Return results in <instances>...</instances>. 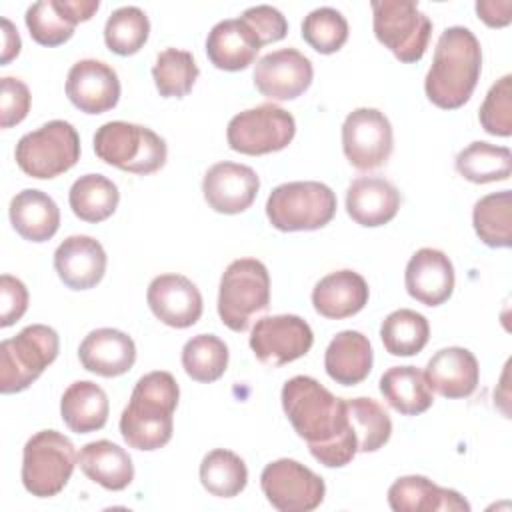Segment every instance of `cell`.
I'll use <instances>...</instances> for the list:
<instances>
[{
    "mask_svg": "<svg viewBox=\"0 0 512 512\" xmlns=\"http://www.w3.org/2000/svg\"><path fill=\"white\" fill-rule=\"evenodd\" d=\"M336 214V194L316 180L276 186L266 200V216L280 232H308L324 228Z\"/></svg>",
    "mask_w": 512,
    "mask_h": 512,
    "instance_id": "cell-5",
    "label": "cell"
},
{
    "mask_svg": "<svg viewBox=\"0 0 512 512\" xmlns=\"http://www.w3.org/2000/svg\"><path fill=\"white\" fill-rule=\"evenodd\" d=\"M476 14L484 24L492 28H502V26H508L512 20V2L510 0H478Z\"/></svg>",
    "mask_w": 512,
    "mask_h": 512,
    "instance_id": "cell-47",
    "label": "cell"
},
{
    "mask_svg": "<svg viewBox=\"0 0 512 512\" xmlns=\"http://www.w3.org/2000/svg\"><path fill=\"white\" fill-rule=\"evenodd\" d=\"M296 134L294 116L274 102L248 108L232 116L226 128L228 146L234 152L262 156L284 150Z\"/></svg>",
    "mask_w": 512,
    "mask_h": 512,
    "instance_id": "cell-11",
    "label": "cell"
},
{
    "mask_svg": "<svg viewBox=\"0 0 512 512\" xmlns=\"http://www.w3.org/2000/svg\"><path fill=\"white\" fill-rule=\"evenodd\" d=\"M198 74L200 70L194 56L178 48L162 50L152 66L156 90L164 98H184L192 90Z\"/></svg>",
    "mask_w": 512,
    "mask_h": 512,
    "instance_id": "cell-37",
    "label": "cell"
},
{
    "mask_svg": "<svg viewBox=\"0 0 512 512\" xmlns=\"http://www.w3.org/2000/svg\"><path fill=\"white\" fill-rule=\"evenodd\" d=\"M282 408L310 454L326 468H342L358 452L346 400L312 376H294L282 386Z\"/></svg>",
    "mask_w": 512,
    "mask_h": 512,
    "instance_id": "cell-1",
    "label": "cell"
},
{
    "mask_svg": "<svg viewBox=\"0 0 512 512\" xmlns=\"http://www.w3.org/2000/svg\"><path fill=\"white\" fill-rule=\"evenodd\" d=\"M78 358L84 370L114 378L126 374L136 362V346L134 340L116 328H96L78 348Z\"/></svg>",
    "mask_w": 512,
    "mask_h": 512,
    "instance_id": "cell-21",
    "label": "cell"
},
{
    "mask_svg": "<svg viewBox=\"0 0 512 512\" xmlns=\"http://www.w3.org/2000/svg\"><path fill=\"white\" fill-rule=\"evenodd\" d=\"M30 110L28 86L12 76L0 80V126L12 128L20 124Z\"/></svg>",
    "mask_w": 512,
    "mask_h": 512,
    "instance_id": "cell-44",
    "label": "cell"
},
{
    "mask_svg": "<svg viewBox=\"0 0 512 512\" xmlns=\"http://www.w3.org/2000/svg\"><path fill=\"white\" fill-rule=\"evenodd\" d=\"M374 362L370 340L358 330L338 332L324 354L326 374L342 386H354L368 378Z\"/></svg>",
    "mask_w": 512,
    "mask_h": 512,
    "instance_id": "cell-27",
    "label": "cell"
},
{
    "mask_svg": "<svg viewBox=\"0 0 512 512\" xmlns=\"http://www.w3.org/2000/svg\"><path fill=\"white\" fill-rule=\"evenodd\" d=\"M180 388L170 372L154 370L144 374L120 416V434L130 448L158 450L166 446L174 430V410Z\"/></svg>",
    "mask_w": 512,
    "mask_h": 512,
    "instance_id": "cell-3",
    "label": "cell"
},
{
    "mask_svg": "<svg viewBox=\"0 0 512 512\" xmlns=\"http://www.w3.org/2000/svg\"><path fill=\"white\" fill-rule=\"evenodd\" d=\"M110 404L106 392L90 380L72 382L60 400V416L76 434H90L104 428Z\"/></svg>",
    "mask_w": 512,
    "mask_h": 512,
    "instance_id": "cell-30",
    "label": "cell"
},
{
    "mask_svg": "<svg viewBox=\"0 0 512 512\" xmlns=\"http://www.w3.org/2000/svg\"><path fill=\"white\" fill-rule=\"evenodd\" d=\"M68 100L86 114L112 110L120 100V80L112 66L102 60L84 58L72 64L66 78Z\"/></svg>",
    "mask_w": 512,
    "mask_h": 512,
    "instance_id": "cell-16",
    "label": "cell"
},
{
    "mask_svg": "<svg viewBox=\"0 0 512 512\" xmlns=\"http://www.w3.org/2000/svg\"><path fill=\"white\" fill-rule=\"evenodd\" d=\"M314 334L310 324L296 314L260 318L250 334L254 356L268 366H284L310 352Z\"/></svg>",
    "mask_w": 512,
    "mask_h": 512,
    "instance_id": "cell-14",
    "label": "cell"
},
{
    "mask_svg": "<svg viewBox=\"0 0 512 512\" xmlns=\"http://www.w3.org/2000/svg\"><path fill=\"white\" fill-rule=\"evenodd\" d=\"M24 22L32 40L48 48L68 42L76 28V22H72V18L64 14L58 0L34 2L26 10Z\"/></svg>",
    "mask_w": 512,
    "mask_h": 512,
    "instance_id": "cell-41",
    "label": "cell"
},
{
    "mask_svg": "<svg viewBox=\"0 0 512 512\" xmlns=\"http://www.w3.org/2000/svg\"><path fill=\"white\" fill-rule=\"evenodd\" d=\"M146 300L152 314L172 328L194 326L202 316V294L182 274L156 276L148 286Z\"/></svg>",
    "mask_w": 512,
    "mask_h": 512,
    "instance_id": "cell-18",
    "label": "cell"
},
{
    "mask_svg": "<svg viewBox=\"0 0 512 512\" xmlns=\"http://www.w3.org/2000/svg\"><path fill=\"white\" fill-rule=\"evenodd\" d=\"M184 372L196 382H214L228 368V346L214 334H196L182 348Z\"/></svg>",
    "mask_w": 512,
    "mask_h": 512,
    "instance_id": "cell-38",
    "label": "cell"
},
{
    "mask_svg": "<svg viewBox=\"0 0 512 512\" xmlns=\"http://www.w3.org/2000/svg\"><path fill=\"white\" fill-rule=\"evenodd\" d=\"M482 128L492 136L508 138L512 134V76L506 74L490 86L480 112Z\"/></svg>",
    "mask_w": 512,
    "mask_h": 512,
    "instance_id": "cell-43",
    "label": "cell"
},
{
    "mask_svg": "<svg viewBox=\"0 0 512 512\" xmlns=\"http://www.w3.org/2000/svg\"><path fill=\"white\" fill-rule=\"evenodd\" d=\"M430 390L444 398H468L480 378L476 356L462 346H448L438 350L424 370Z\"/></svg>",
    "mask_w": 512,
    "mask_h": 512,
    "instance_id": "cell-23",
    "label": "cell"
},
{
    "mask_svg": "<svg viewBox=\"0 0 512 512\" xmlns=\"http://www.w3.org/2000/svg\"><path fill=\"white\" fill-rule=\"evenodd\" d=\"M58 4L64 10V14L72 18V22L76 24L90 20L100 8L98 0H58Z\"/></svg>",
    "mask_w": 512,
    "mask_h": 512,
    "instance_id": "cell-48",
    "label": "cell"
},
{
    "mask_svg": "<svg viewBox=\"0 0 512 512\" xmlns=\"http://www.w3.org/2000/svg\"><path fill=\"white\" fill-rule=\"evenodd\" d=\"M404 284L420 304L440 306L454 292V266L442 250L420 248L406 264Z\"/></svg>",
    "mask_w": 512,
    "mask_h": 512,
    "instance_id": "cell-19",
    "label": "cell"
},
{
    "mask_svg": "<svg viewBox=\"0 0 512 512\" xmlns=\"http://www.w3.org/2000/svg\"><path fill=\"white\" fill-rule=\"evenodd\" d=\"M456 170L474 184L502 182L512 174V152L506 146L476 140L458 152Z\"/></svg>",
    "mask_w": 512,
    "mask_h": 512,
    "instance_id": "cell-32",
    "label": "cell"
},
{
    "mask_svg": "<svg viewBox=\"0 0 512 512\" xmlns=\"http://www.w3.org/2000/svg\"><path fill=\"white\" fill-rule=\"evenodd\" d=\"M240 18L252 28V32L256 34L262 46L270 42H278L288 34V22L284 14L274 6H268V4L252 6L244 10Z\"/></svg>",
    "mask_w": 512,
    "mask_h": 512,
    "instance_id": "cell-45",
    "label": "cell"
},
{
    "mask_svg": "<svg viewBox=\"0 0 512 512\" xmlns=\"http://www.w3.org/2000/svg\"><path fill=\"white\" fill-rule=\"evenodd\" d=\"M392 124L376 108H356L342 124V150L348 162L366 172L380 168L392 154Z\"/></svg>",
    "mask_w": 512,
    "mask_h": 512,
    "instance_id": "cell-13",
    "label": "cell"
},
{
    "mask_svg": "<svg viewBox=\"0 0 512 512\" xmlns=\"http://www.w3.org/2000/svg\"><path fill=\"white\" fill-rule=\"evenodd\" d=\"M378 384L384 400L404 416L422 414L434 402L426 376L416 366H392L380 376Z\"/></svg>",
    "mask_w": 512,
    "mask_h": 512,
    "instance_id": "cell-31",
    "label": "cell"
},
{
    "mask_svg": "<svg viewBox=\"0 0 512 512\" xmlns=\"http://www.w3.org/2000/svg\"><path fill=\"white\" fill-rule=\"evenodd\" d=\"M314 78L312 62L296 48H280L262 56L252 72L256 90L270 100H294Z\"/></svg>",
    "mask_w": 512,
    "mask_h": 512,
    "instance_id": "cell-15",
    "label": "cell"
},
{
    "mask_svg": "<svg viewBox=\"0 0 512 512\" xmlns=\"http://www.w3.org/2000/svg\"><path fill=\"white\" fill-rule=\"evenodd\" d=\"M260 190L258 174L236 162H218L208 168L202 180L204 200L214 212L240 214L252 206Z\"/></svg>",
    "mask_w": 512,
    "mask_h": 512,
    "instance_id": "cell-17",
    "label": "cell"
},
{
    "mask_svg": "<svg viewBox=\"0 0 512 512\" xmlns=\"http://www.w3.org/2000/svg\"><path fill=\"white\" fill-rule=\"evenodd\" d=\"M78 464L92 482L112 492L128 488L134 480L130 454L110 440L88 442L78 454Z\"/></svg>",
    "mask_w": 512,
    "mask_h": 512,
    "instance_id": "cell-29",
    "label": "cell"
},
{
    "mask_svg": "<svg viewBox=\"0 0 512 512\" xmlns=\"http://www.w3.org/2000/svg\"><path fill=\"white\" fill-rule=\"evenodd\" d=\"M368 284L354 270H336L324 276L312 290L314 310L330 320L358 314L368 304Z\"/></svg>",
    "mask_w": 512,
    "mask_h": 512,
    "instance_id": "cell-26",
    "label": "cell"
},
{
    "mask_svg": "<svg viewBox=\"0 0 512 512\" xmlns=\"http://www.w3.org/2000/svg\"><path fill=\"white\" fill-rule=\"evenodd\" d=\"M302 38L316 52L334 54L348 40V22L336 8H316L302 20Z\"/></svg>",
    "mask_w": 512,
    "mask_h": 512,
    "instance_id": "cell-42",
    "label": "cell"
},
{
    "mask_svg": "<svg viewBox=\"0 0 512 512\" xmlns=\"http://www.w3.org/2000/svg\"><path fill=\"white\" fill-rule=\"evenodd\" d=\"M54 268L70 290H88L104 278L106 252L92 236L74 234L56 248Z\"/></svg>",
    "mask_w": 512,
    "mask_h": 512,
    "instance_id": "cell-20",
    "label": "cell"
},
{
    "mask_svg": "<svg viewBox=\"0 0 512 512\" xmlns=\"http://www.w3.org/2000/svg\"><path fill=\"white\" fill-rule=\"evenodd\" d=\"M372 28L380 44H384L400 62H418L432 34V20L408 0H374Z\"/></svg>",
    "mask_w": 512,
    "mask_h": 512,
    "instance_id": "cell-10",
    "label": "cell"
},
{
    "mask_svg": "<svg viewBox=\"0 0 512 512\" xmlns=\"http://www.w3.org/2000/svg\"><path fill=\"white\" fill-rule=\"evenodd\" d=\"M28 308V290L22 280L10 274L0 276V326L8 328L18 322Z\"/></svg>",
    "mask_w": 512,
    "mask_h": 512,
    "instance_id": "cell-46",
    "label": "cell"
},
{
    "mask_svg": "<svg viewBox=\"0 0 512 512\" xmlns=\"http://www.w3.org/2000/svg\"><path fill=\"white\" fill-rule=\"evenodd\" d=\"M398 188L380 176H360L346 190L348 216L366 228L388 224L400 210Z\"/></svg>",
    "mask_w": 512,
    "mask_h": 512,
    "instance_id": "cell-22",
    "label": "cell"
},
{
    "mask_svg": "<svg viewBox=\"0 0 512 512\" xmlns=\"http://www.w3.org/2000/svg\"><path fill=\"white\" fill-rule=\"evenodd\" d=\"M200 482L212 496L234 498L248 484V468L232 450L216 448L200 462Z\"/></svg>",
    "mask_w": 512,
    "mask_h": 512,
    "instance_id": "cell-36",
    "label": "cell"
},
{
    "mask_svg": "<svg viewBox=\"0 0 512 512\" xmlns=\"http://www.w3.org/2000/svg\"><path fill=\"white\" fill-rule=\"evenodd\" d=\"M58 332L46 324H30L0 344V392L26 390L56 360Z\"/></svg>",
    "mask_w": 512,
    "mask_h": 512,
    "instance_id": "cell-6",
    "label": "cell"
},
{
    "mask_svg": "<svg viewBox=\"0 0 512 512\" xmlns=\"http://www.w3.org/2000/svg\"><path fill=\"white\" fill-rule=\"evenodd\" d=\"M472 224L478 238L490 248L512 244V192L500 190L482 196L472 210Z\"/></svg>",
    "mask_w": 512,
    "mask_h": 512,
    "instance_id": "cell-34",
    "label": "cell"
},
{
    "mask_svg": "<svg viewBox=\"0 0 512 512\" xmlns=\"http://www.w3.org/2000/svg\"><path fill=\"white\" fill-rule=\"evenodd\" d=\"M482 72V48L470 28H446L434 50L432 66L424 80L428 100L442 110L464 106Z\"/></svg>",
    "mask_w": 512,
    "mask_h": 512,
    "instance_id": "cell-2",
    "label": "cell"
},
{
    "mask_svg": "<svg viewBox=\"0 0 512 512\" xmlns=\"http://www.w3.org/2000/svg\"><path fill=\"white\" fill-rule=\"evenodd\" d=\"M68 202L80 220L96 224L114 214L120 202V192L110 178L102 174H84L72 184Z\"/></svg>",
    "mask_w": 512,
    "mask_h": 512,
    "instance_id": "cell-33",
    "label": "cell"
},
{
    "mask_svg": "<svg viewBox=\"0 0 512 512\" xmlns=\"http://www.w3.org/2000/svg\"><path fill=\"white\" fill-rule=\"evenodd\" d=\"M94 152L102 162L142 176L160 170L168 156L162 136L124 120L106 122L96 130Z\"/></svg>",
    "mask_w": 512,
    "mask_h": 512,
    "instance_id": "cell-4",
    "label": "cell"
},
{
    "mask_svg": "<svg viewBox=\"0 0 512 512\" xmlns=\"http://www.w3.org/2000/svg\"><path fill=\"white\" fill-rule=\"evenodd\" d=\"M150 20L138 6L114 10L104 26V42L118 56L136 54L148 40Z\"/></svg>",
    "mask_w": 512,
    "mask_h": 512,
    "instance_id": "cell-39",
    "label": "cell"
},
{
    "mask_svg": "<svg viewBox=\"0 0 512 512\" xmlns=\"http://www.w3.org/2000/svg\"><path fill=\"white\" fill-rule=\"evenodd\" d=\"M388 504L394 512H468L470 504L450 488H440L420 474L398 478L388 488Z\"/></svg>",
    "mask_w": 512,
    "mask_h": 512,
    "instance_id": "cell-25",
    "label": "cell"
},
{
    "mask_svg": "<svg viewBox=\"0 0 512 512\" xmlns=\"http://www.w3.org/2000/svg\"><path fill=\"white\" fill-rule=\"evenodd\" d=\"M380 338L388 354L414 356L428 344L430 324L424 314L410 308H400L382 320Z\"/></svg>",
    "mask_w": 512,
    "mask_h": 512,
    "instance_id": "cell-35",
    "label": "cell"
},
{
    "mask_svg": "<svg viewBox=\"0 0 512 512\" xmlns=\"http://www.w3.org/2000/svg\"><path fill=\"white\" fill-rule=\"evenodd\" d=\"M260 486L266 500L280 512H310L326 494L322 476L292 458H280L264 466Z\"/></svg>",
    "mask_w": 512,
    "mask_h": 512,
    "instance_id": "cell-12",
    "label": "cell"
},
{
    "mask_svg": "<svg viewBox=\"0 0 512 512\" xmlns=\"http://www.w3.org/2000/svg\"><path fill=\"white\" fill-rule=\"evenodd\" d=\"M270 274L256 258H238L230 262L220 278L218 316L224 326L244 332L256 312L268 308Z\"/></svg>",
    "mask_w": 512,
    "mask_h": 512,
    "instance_id": "cell-7",
    "label": "cell"
},
{
    "mask_svg": "<svg viewBox=\"0 0 512 512\" xmlns=\"http://www.w3.org/2000/svg\"><path fill=\"white\" fill-rule=\"evenodd\" d=\"M14 158L24 174L50 180L80 160V136L70 122L50 120L18 140Z\"/></svg>",
    "mask_w": 512,
    "mask_h": 512,
    "instance_id": "cell-9",
    "label": "cell"
},
{
    "mask_svg": "<svg viewBox=\"0 0 512 512\" xmlns=\"http://www.w3.org/2000/svg\"><path fill=\"white\" fill-rule=\"evenodd\" d=\"M78 462L72 440L56 430H40L24 444L22 484L38 498H52L64 490Z\"/></svg>",
    "mask_w": 512,
    "mask_h": 512,
    "instance_id": "cell-8",
    "label": "cell"
},
{
    "mask_svg": "<svg viewBox=\"0 0 512 512\" xmlns=\"http://www.w3.org/2000/svg\"><path fill=\"white\" fill-rule=\"evenodd\" d=\"M10 222L28 242L50 240L60 226L58 204L42 190L26 188L10 200Z\"/></svg>",
    "mask_w": 512,
    "mask_h": 512,
    "instance_id": "cell-28",
    "label": "cell"
},
{
    "mask_svg": "<svg viewBox=\"0 0 512 512\" xmlns=\"http://www.w3.org/2000/svg\"><path fill=\"white\" fill-rule=\"evenodd\" d=\"M348 416L356 432L358 452H376L392 436V420L388 412L372 398L346 400Z\"/></svg>",
    "mask_w": 512,
    "mask_h": 512,
    "instance_id": "cell-40",
    "label": "cell"
},
{
    "mask_svg": "<svg viewBox=\"0 0 512 512\" xmlns=\"http://www.w3.org/2000/svg\"><path fill=\"white\" fill-rule=\"evenodd\" d=\"M260 48V40L242 18H230L214 24L206 38L208 60L218 70L226 72L248 68L256 60Z\"/></svg>",
    "mask_w": 512,
    "mask_h": 512,
    "instance_id": "cell-24",
    "label": "cell"
},
{
    "mask_svg": "<svg viewBox=\"0 0 512 512\" xmlns=\"http://www.w3.org/2000/svg\"><path fill=\"white\" fill-rule=\"evenodd\" d=\"M22 48L18 30L14 28V24L8 18H2V56H0V64H8L12 58L18 56Z\"/></svg>",
    "mask_w": 512,
    "mask_h": 512,
    "instance_id": "cell-49",
    "label": "cell"
}]
</instances>
